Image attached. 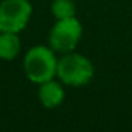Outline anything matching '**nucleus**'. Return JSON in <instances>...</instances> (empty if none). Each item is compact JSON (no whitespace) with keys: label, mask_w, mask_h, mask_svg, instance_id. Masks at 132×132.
Wrapping results in <instances>:
<instances>
[{"label":"nucleus","mask_w":132,"mask_h":132,"mask_svg":"<svg viewBox=\"0 0 132 132\" xmlns=\"http://www.w3.org/2000/svg\"><path fill=\"white\" fill-rule=\"evenodd\" d=\"M33 14L28 0H3L0 3V33H20Z\"/></svg>","instance_id":"nucleus-4"},{"label":"nucleus","mask_w":132,"mask_h":132,"mask_svg":"<svg viewBox=\"0 0 132 132\" xmlns=\"http://www.w3.org/2000/svg\"><path fill=\"white\" fill-rule=\"evenodd\" d=\"M82 37V25L75 17L57 19L50 30L48 45L59 53H69L76 48Z\"/></svg>","instance_id":"nucleus-3"},{"label":"nucleus","mask_w":132,"mask_h":132,"mask_svg":"<svg viewBox=\"0 0 132 132\" xmlns=\"http://www.w3.org/2000/svg\"><path fill=\"white\" fill-rule=\"evenodd\" d=\"M95 75V67L92 61L79 53H64L62 57L57 59L56 76L59 81L70 87H82L87 86Z\"/></svg>","instance_id":"nucleus-1"},{"label":"nucleus","mask_w":132,"mask_h":132,"mask_svg":"<svg viewBox=\"0 0 132 132\" xmlns=\"http://www.w3.org/2000/svg\"><path fill=\"white\" fill-rule=\"evenodd\" d=\"M51 14L54 19H69L76 16V6L72 0H53L51 2Z\"/></svg>","instance_id":"nucleus-7"},{"label":"nucleus","mask_w":132,"mask_h":132,"mask_svg":"<svg viewBox=\"0 0 132 132\" xmlns=\"http://www.w3.org/2000/svg\"><path fill=\"white\" fill-rule=\"evenodd\" d=\"M20 51V37L17 33H0V59L13 61Z\"/></svg>","instance_id":"nucleus-6"},{"label":"nucleus","mask_w":132,"mask_h":132,"mask_svg":"<svg viewBox=\"0 0 132 132\" xmlns=\"http://www.w3.org/2000/svg\"><path fill=\"white\" fill-rule=\"evenodd\" d=\"M37 96H39V101L44 107L47 109H54V107H59L64 101V89L62 86L53 79H48L42 84H39V92H37Z\"/></svg>","instance_id":"nucleus-5"},{"label":"nucleus","mask_w":132,"mask_h":132,"mask_svg":"<svg viewBox=\"0 0 132 132\" xmlns=\"http://www.w3.org/2000/svg\"><path fill=\"white\" fill-rule=\"evenodd\" d=\"M51 47L34 45L23 57V70L27 78L34 84H42L56 76L57 57Z\"/></svg>","instance_id":"nucleus-2"}]
</instances>
